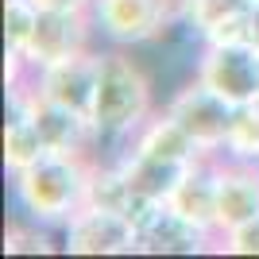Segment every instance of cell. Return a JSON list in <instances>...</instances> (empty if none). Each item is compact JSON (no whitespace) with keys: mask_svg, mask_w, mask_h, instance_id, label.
Here are the masks:
<instances>
[{"mask_svg":"<svg viewBox=\"0 0 259 259\" xmlns=\"http://www.w3.org/2000/svg\"><path fill=\"white\" fill-rule=\"evenodd\" d=\"M155 112V81L132 58V47H105L97 70V93L89 120L97 128L101 143H128L143 128V120Z\"/></svg>","mask_w":259,"mask_h":259,"instance_id":"cell-1","label":"cell"},{"mask_svg":"<svg viewBox=\"0 0 259 259\" xmlns=\"http://www.w3.org/2000/svg\"><path fill=\"white\" fill-rule=\"evenodd\" d=\"M93 162L97 159H85V155L47 151L43 159H35L31 166H23L20 174H8L12 178V197H16V205L23 209V217H31L39 225L62 232V228L85 209Z\"/></svg>","mask_w":259,"mask_h":259,"instance_id":"cell-2","label":"cell"},{"mask_svg":"<svg viewBox=\"0 0 259 259\" xmlns=\"http://www.w3.org/2000/svg\"><path fill=\"white\" fill-rule=\"evenodd\" d=\"M89 16L108 47H155L182 23V0H93Z\"/></svg>","mask_w":259,"mask_h":259,"instance_id":"cell-3","label":"cell"},{"mask_svg":"<svg viewBox=\"0 0 259 259\" xmlns=\"http://www.w3.org/2000/svg\"><path fill=\"white\" fill-rule=\"evenodd\" d=\"M162 112L174 116L190 136H194L209 155L228 151V136H232V120H236V105L225 101L217 89H209L201 77L190 70L182 85L162 101Z\"/></svg>","mask_w":259,"mask_h":259,"instance_id":"cell-4","label":"cell"},{"mask_svg":"<svg viewBox=\"0 0 259 259\" xmlns=\"http://www.w3.org/2000/svg\"><path fill=\"white\" fill-rule=\"evenodd\" d=\"M194 74L217 89L232 105H251L259 97V51L244 39H225V43H197Z\"/></svg>","mask_w":259,"mask_h":259,"instance_id":"cell-5","label":"cell"},{"mask_svg":"<svg viewBox=\"0 0 259 259\" xmlns=\"http://www.w3.org/2000/svg\"><path fill=\"white\" fill-rule=\"evenodd\" d=\"M12 97H20L31 112L35 128L43 136L47 151H58V155H85V159H101V136L93 128L89 112H77V108H66L58 101H47L31 89V81L23 85H8Z\"/></svg>","mask_w":259,"mask_h":259,"instance_id":"cell-6","label":"cell"},{"mask_svg":"<svg viewBox=\"0 0 259 259\" xmlns=\"http://www.w3.org/2000/svg\"><path fill=\"white\" fill-rule=\"evenodd\" d=\"M97 39V27H93V16L89 12H66V8H39V20H35V31L23 47V54H16L27 70H43L51 62H62L70 54H81L93 47Z\"/></svg>","mask_w":259,"mask_h":259,"instance_id":"cell-7","label":"cell"},{"mask_svg":"<svg viewBox=\"0 0 259 259\" xmlns=\"http://www.w3.org/2000/svg\"><path fill=\"white\" fill-rule=\"evenodd\" d=\"M66 255H140V232L128 213L85 205L58 232Z\"/></svg>","mask_w":259,"mask_h":259,"instance_id":"cell-8","label":"cell"},{"mask_svg":"<svg viewBox=\"0 0 259 259\" xmlns=\"http://www.w3.org/2000/svg\"><path fill=\"white\" fill-rule=\"evenodd\" d=\"M132 225L140 232V255H197L209 244H221L217 236L178 217L170 205H155V201H136Z\"/></svg>","mask_w":259,"mask_h":259,"instance_id":"cell-9","label":"cell"},{"mask_svg":"<svg viewBox=\"0 0 259 259\" xmlns=\"http://www.w3.org/2000/svg\"><path fill=\"white\" fill-rule=\"evenodd\" d=\"M97 70H101V51L89 47L81 54H70L62 62H51L31 74V89L47 101H58L66 108L89 112L93 93H97Z\"/></svg>","mask_w":259,"mask_h":259,"instance_id":"cell-10","label":"cell"},{"mask_svg":"<svg viewBox=\"0 0 259 259\" xmlns=\"http://www.w3.org/2000/svg\"><path fill=\"white\" fill-rule=\"evenodd\" d=\"M259 217V162L221 155L217 159V232Z\"/></svg>","mask_w":259,"mask_h":259,"instance_id":"cell-11","label":"cell"},{"mask_svg":"<svg viewBox=\"0 0 259 259\" xmlns=\"http://www.w3.org/2000/svg\"><path fill=\"white\" fill-rule=\"evenodd\" d=\"M217 159L221 155H209V159L194 162L166 205L178 217H186L190 225H197L201 232L221 240V232H217Z\"/></svg>","mask_w":259,"mask_h":259,"instance_id":"cell-12","label":"cell"},{"mask_svg":"<svg viewBox=\"0 0 259 259\" xmlns=\"http://www.w3.org/2000/svg\"><path fill=\"white\" fill-rule=\"evenodd\" d=\"M128 147H132V151H140V155H151V159L186 162V166H190V162L209 159L205 147H201V143H197L174 116H166L162 108H155L151 116L143 120V128L128 140Z\"/></svg>","mask_w":259,"mask_h":259,"instance_id":"cell-13","label":"cell"},{"mask_svg":"<svg viewBox=\"0 0 259 259\" xmlns=\"http://www.w3.org/2000/svg\"><path fill=\"white\" fill-rule=\"evenodd\" d=\"M112 159L120 162V170H124V178H128L136 201H155V205H166L170 194L178 190V182L186 178V170L194 166V162L186 166V162H166V159L140 155V151H132L128 143H124V151L112 155Z\"/></svg>","mask_w":259,"mask_h":259,"instance_id":"cell-14","label":"cell"},{"mask_svg":"<svg viewBox=\"0 0 259 259\" xmlns=\"http://www.w3.org/2000/svg\"><path fill=\"white\" fill-rule=\"evenodd\" d=\"M251 0H182V20L197 43H225L244 39Z\"/></svg>","mask_w":259,"mask_h":259,"instance_id":"cell-15","label":"cell"},{"mask_svg":"<svg viewBox=\"0 0 259 259\" xmlns=\"http://www.w3.org/2000/svg\"><path fill=\"white\" fill-rule=\"evenodd\" d=\"M47 155V143L35 128L31 112L20 97L8 93V120H4V170L8 174H20L23 166H31L35 159Z\"/></svg>","mask_w":259,"mask_h":259,"instance_id":"cell-16","label":"cell"},{"mask_svg":"<svg viewBox=\"0 0 259 259\" xmlns=\"http://www.w3.org/2000/svg\"><path fill=\"white\" fill-rule=\"evenodd\" d=\"M51 251H62V244H54V228L31 217L12 221L4 232V255H51Z\"/></svg>","mask_w":259,"mask_h":259,"instance_id":"cell-17","label":"cell"},{"mask_svg":"<svg viewBox=\"0 0 259 259\" xmlns=\"http://www.w3.org/2000/svg\"><path fill=\"white\" fill-rule=\"evenodd\" d=\"M39 20L35 0H4V54H23Z\"/></svg>","mask_w":259,"mask_h":259,"instance_id":"cell-18","label":"cell"},{"mask_svg":"<svg viewBox=\"0 0 259 259\" xmlns=\"http://www.w3.org/2000/svg\"><path fill=\"white\" fill-rule=\"evenodd\" d=\"M221 251L225 255H259V217L228 228L225 236H221Z\"/></svg>","mask_w":259,"mask_h":259,"instance_id":"cell-19","label":"cell"},{"mask_svg":"<svg viewBox=\"0 0 259 259\" xmlns=\"http://www.w3.org/2000/svg\"><path fill=\"white\" fill-rule=\"evenodd\" d=\"M244 43H251L259 51V0H251L248 20H244Z\"/></svg>","mask_w":259,"mask_h":259,"instance_id":"cell-20","label":"cell"},{"mask_svg":"<svg viewBox=\"0 0 259 259\" xmlns=\"http://www.w3.org/2000/svg\"><path fill=\"white\" fill-rule=\"evenodd\" d=\"M39 8H66V12H89L93 0H35Z\"/></svg>","mask_w":259,"mask_h":259,"instance_id":"cell-21","label":"cell"},{"mask_svg":"<svg viewBox=\"0 0 259 259\" xmlns=\"http://www.w3.org/2000/svg\"><path fill=\"white\" fill-rule=\"evenodd\" d=\"M251 105H255V112H259V97H255V101H251Z\"/></svg>","mask_w":259,"mask_h":259,"instance_id":"cell-22","label":"cell"}]
</instances>
